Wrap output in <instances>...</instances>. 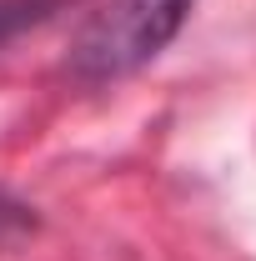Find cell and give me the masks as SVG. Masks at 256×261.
Here are the masks:
<instances>
[{"label":"cell","mask_w":256,"mask_h":261,"mask_svg":"<svg viewBox=\"0 0 256 261\" xmlns=\"http://www.w3.org/2000/svg\"><path fill=\"white\" fill-rule=\"evenodd\" d=\"M186 10L191 0H96L70 35V75L86 86H106L141 70L176 40Z\"/></svg>","instance_id":"obj_1"},{"label":"cell","mask_w":256,"mask_h":261,"mask_svg":"<svg viewBox=\"0 0 256 261\" xmlns=\"http://www.w3.org/2000/svg\"><path fill=\"white\" fill-rule=\"evenodd\" d=\"M65 0H0V50H5L10 40H20L25 31L45 25Z\"/></svg>","instance_id":"obj_2"},{"label":"cell","mask_w":256,"mask_h":261,"mask_svg":"<svg viewBox=\"0 0 256 261\" xmlns=\"http://www.w3.org/2000/svg\"><path fill=\"white\" fill-rule=\"evenodd\" d=\"M35 211L20 201V196H10L0 186V251H10V246H20L25 236H35Z\"/></svg>","instance_id":"obj_3"}]
</instances>
